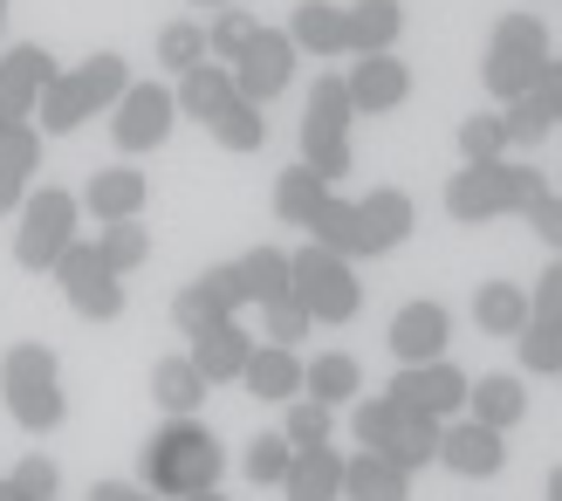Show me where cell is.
<instances>
[{
	"label": "cell",
	"mask_w": 562,
	"mask_h": 501,
	"mask_svg": "<svg viewBox=\"0 0 562 501\" xmlns=\"http://www.w3.org/2000/svg\"><path fill=\"white\" fill-rule=\"evenodd\" d=\"M289 296L302 302L308 323H350L363 310V282H357V261L329 255V247H295L289 255Z\"/></svg>",
	"instance_id": "52a82bcc"
},
{
	"label": "cell",
	"mask_w": 562,
	"mask_h": 501,
	"mask_svg": "<svg viewBox=\"0 0 562 501\" xmlns=\"http://www.w3.org/2000/svg\"><path fill=\"white\" fill-rule=\"evenodd\" d=\"M200 282L213 289V302H220L227 316H240V310H247V289H240V268H234V261H213V268L200 275Z\"/></svg>",
	"instance_id": "c3c4849f"
},
{
	"label": "cell",
	"mask_w": 562,
	"mask_h": 501,
	"mask_svg": "<svg viewBox=\"0 0 562 501\" xmlns=\"http://www.w3.org/2000/svg\"><path fill=\"white\" fill-rule=\"evenodd\" d=\"M350 433H357L363 454H384L391 467L418 475V467L439 460V433H446V420H432V412H412V405H398L391 392H378V399H357Z\"/></svg>",
	"instance_id": "277c9868"
},
{
	"label": "cell",
	"mask_w": 562,
	"mask_h": 501,
	"mask_svg": "<svg viewBox=\"0 0 562 501\" xmlns=\"http://www.w3.org/2000/svg\"><path fill=\"white\" fill-rule=\"evenodd\" d=\"M145 172L137 165H103V172H90V186H82V213L97 220H137V207H145Z\"/></svg>",
	"instance_id": "7402d4cb"
},
{
	"label": "cell",
	"mask_w": 562,
	"mask_h": 501,
	"mask_svg": "<svg viewBox=\"0 0 562 501\" xmlns=\"http://www.w3.org/2000/svg\"><path fill=\"white\" fill-rule=\"evenodd\" d=\"M439 467H446V475H460V481H494L501 467H508V439H501L494 426H481V420H446Z\"/></svg>",
	"instance_id": "9a60e30c"
},
{
	"label": "cell",
	"mask_w": 562,
	"mask_h": 501,
	"mask_svg": "<svg viewBox=\"0 0 562 501\" xmlns=\"http://www.w3.org/2000/svg\"><path fill=\"white\" fill-rule=\"evenodd\" d=\"M308 241L329 247V255H344V261H363V227H357V200H344V192H329L323 213H316V227H308Z\"/></svg>",
	"instance_id": "1f68e13d"
},
{
	"label": "cell",
	"mask_w": 562,
	"mask_h": 501,
	"mask_svg": "<svg viewBox=\"0 0 562 501\" xmlns=\"http://www.w3.org/2000/svg\"><path fill=\"white\" fill-rule=\"evenodd\" d=\"M172 103H179V118H192V124H213L220 110L234 103V76L220 69V63H200V69H186V76H179Z\"/></svg>",
	"instance_id": "f1b7e54d"
},
{
	"label": "cell",
	"mask_w": 562,
	"mask_h": 501,
	"mask_svg": "<svg viewBox=\"0 0 562 501\" xmlns=\"http://www.w3.org/2000/svg\"><path fill=\"white\" fill-rule=\"evenodd\" d=\"M124 90H131V63H124L117 48H97L90 63L48 76V90H42V103H35V131H42V137H69L76 124L103 118V110L117 103Z\"/></svg>",
	"instance_id": "7a4b0ae2"
},
{
	"label": "cell",
	"mask_w": 562,
	"mask_h": 501,
	"mask_svg": "<svg viewBox=\"0 0 562 501\" xmlns=\"http://www.w3.org/2000/svg\"><path fill=\"white\" fill-rule=\"evenodd\" d=\"M220 467H227V454H220L213 426L200 420H165L145 439V494L158 501H192V494L220 488Z\"/></svg>",
	"instance_id": "6da1fadb"
},
{
	"label": "cell",
	"mask_w": 562,
	"mask_h": 501,
	"mask_svg": "<svg viewBox=\"0 0 562 501\" xmlns=\"http://www.w3.org/2000/svg\"><path fill=\"white\" fill-rule=\"evenodd\" d=\"M350 90L344 76H316V90H308V110H302V165L308 172H323L329 186L350 172Z\"/></svg>",
	"instance_id": "9c48e42d"
},
{
	"label": "cell",
	"mask_w": 562,
	"mask_h": 501,
	"mask_svg": "<svg viewBox=\"0 0 562 501\" xmlns=\"http://www.w3.org/2000/svg\"><path fill=\"white\" fill-rule=\"evenodd\" d=\"M528 412V392L515 371H487V378H467V420H481L494 433H508L515 420Z\"/></svg>",
	"instance_id": "603a6c76"
},
{
	"label": "cell",
	"mask_w": 562,
	"mask_h": 501,
	"mask_svg": "<svg viewBox=\"0 0 562 501\" xmlns=\"http://www.w3.org/2000/svg\"><path fill=\"white\" fill-rule=\"evenodd\" d=\"M255 14H247V8H220L213 14V27H206V63H220V69H227L234 63V55L247 48V42H255Z\"/></svg>",
	"instance_id": "d590c367"
},
{
	"label": "cell",
	"mask_w": 562,
	"mask_h": 501,
	"mask_svg": "<svg viewBox=\"0 0 562 501\" xmlns=\"http://www.w3.org/2000/svg\"><path fill=\"white\" fill-rule=\"evenodd\" d=\"M0 399H8V420L21 433H55L69 420L63 399V365H55L48 344H8L0 357Z\"/></svg>",
	"instance_id": "5b68a950"
},
{
	"label": "cell",
	"mask_w": 562,
	"mask_h": 501,
	"mask_svg": "<svg viewBox=\"0 0 562 501\" xmlns=\"http://www.w3.org/2000/svg\"><path fill=\"white\" fill-rule=\"evenodd\" d=\"M8 481H14L27 501H55V494H63V475H55V460H48V454H27Z\"/></svg>",
	"instance_id": "bcb514c9"
},
{
	"label": "cell",
	"mask_w": 562,
	"mask_h": 501,
	"mask_svg": "<svg viewBox=\"0 0 562 501\" xmlns=\"http://www.w3.org/2000/svg\"><path fill=\"white\" fill-rule=\"evenodd\" d=\"M344 21H350V55H391L398 27H405V8L398 0H350Z\"/></svg>",
	"instance_id": "d4e9b609"
},
{
	"label": "cell",
	"mask_w": 562,
	"mask_h": 501,
	"mask_svg": "<svg viewBox=\"0 0 562 501\" xmlns=\"http://www.w3.org/2000/svg\"><path fill=\"white\" fill-rule=\"evenodd\" d=\"M145 255H151L145 220H103V234H97V261L117 275V282H124L131 268H145Z\"/></svg>",
	"instance_id": "836d02e7"
},
{
	"label": "cell",
	"mask_w": 562,
	"mask_h": 501,
	"mask_svg": "<svg viewBox=\"0 0 562 501\" xmlns=\"http://www.w3.org/2000/svg\"><path fill=\"white\" fill-rule=\"evenodd\" d=\"M528 227H536L542 247H562V192H542V200H528Z\"/></svg>",
	"instance_id": "f907efd6"
},
{
	"label": "cell",
	"mask_w": 562,
	"mask_h": 501,
	"mask_svg": "<svg viewBox=\"0 0 562 501\" xmlns=\"http://www.w3.org/2000/svg\"><path fill=\"white\" fill-rule=\"evenodd\" d=\"M158 63L179 69V76L200 69V63H206V27H200V21H165V27H158Z\"/></svg>",
	"instance_id": "74e56055"
},
{
	"label": "cell",
	"mask_w": 562,
	"mask_h": 501,
	"mask_svg": "<svg viewBox=\"0 0 562 501\" xmlns=\"http://www.w3.org/2000/svg\"><path fill=\"white\" fill-rule=\"evenodd\" d=\"M384 392L412 412H432V420H460L467 412V371L446 365V357H432V365H398V378H391Z\"/></svg>",
	"instance_id": "5bb4252c"
},
{
	"label": "cell",
	"mask_w": 562,
	"mask_h": 501,
	"mask_svg": "<svg viewBox=\"0 0 562 501\" xmlns=\"http://www.w3.org/2000/svg\"><path fill=\"white\" fill-rule=\"evenodd\" d=\"M329 433H336L329 405H316V399H295V405H289V426H281V439H289L295 454H308V447H329Z\"/></svg>",
	"instance_id": "60d3db41"
},
{
	"label": "cell",
	"mask_w": 562,
	"mask_h": 501,
	"mask_svg": "<svg viewBox=\"0 0 562 501\" xmlns=\"http://www.w3.org/2000/svg\"><path fill=\"white\" fill-rule=\"evenodd\" d=\"M90 501H158V494H145L137 481H97V488H90Z\"/></svg>",
	"instance_id": "816d5d0a"
},
{
	"label": "cell",
	"mask_w": 562,
	"mask_h": 501,
	"mask_svg": "<svg viewBox=\"0 0 562 501\" xmlns=\"http://www.w3.org/2000/svg\"><path fill=\"white\" fill-rule=\"evenodd\" d=\"M357 227H363V255H391V247H405L412 227H418V207L405 186H378L357 200Z\"/></svg>",
	"instance_id": "ac0fdd59"
},
{
	"label": "cell",
	"mask_w": 562,
	"mask_h": 501,
	"mask_svg": "<svg viewBox=\"0 0 562 501\" xmlns=\"http://www.w3.org/2000/svg\"><path fill=\"white\" fill-rule=\"evenodd\" d=\"M363 392V365L350 350H323L316 365H302V399H316V405H344V399H357Z\"/></svg>",
	"instance_id": "f546056e"
},
{
	"label": "cell",
	"mask_w": 562,
	"mask_h": 501,
	"mask_svg": "<svg viewBox=\"0 0 562 501\" xmlns=\"http://www.w3.org/2000/svg\"><path fill=\"white\" fill-rule=\"evenodd\" d=\"M172 323L186 330V337H200V330H213V323H227V310H220L213 302V289L200 282V275H192V282L172 296Z\"/></svg>",
	"instance_id": "ab89813d"
},
{
	"label": "cell",
	"mask_w": 562,
	"mask_h": 501,
	"mask_svg": "<svg viewBox=\"0 0 562 501\" xmlns=\"http://www.w3.org/2000/svg\"><path fill=\"white\" fill-rule=\"evenodd\" d=\"M48 275L63 282L69 310H76L82 323H117V316H124V282L97 261V241H69V255L55 261Z\"/></svg>",
	"instance_id": "7c38bea8"
},
{
	"label": "cell",
	"mask_w": 562,
	"mask_h": 501,
	"mask_svg": "<svg viewBox=\"0 0 562 501\" xmlns=\"http://www.w3.org/2000/svg\"><path fill=\"white\" fill-rule=\"evenodd\" d=\"M206 392H213V385L200 378L192 357H158V365H151V399L172 412V420H192V412L206 405Z\"/></svg>",
	"instance_id": "4316f807"
},
{
	"label": "cell",
	"mask_w": 562,
	"mask_h": 501,
	"mask_svg": "<svg viewBox=\"0 0 562 501\" xmlns=\"http://www.w3.org/2000/svg\"><path fill=\"white\" fill-rule=\"evenodd\" d=\"M0 501H27V494H21V488H14V481H0Z\"/></svg>",
	"instance_id": "11a10c76"
},
{
	"label": "cell",
	"mask_w": 562,
	"mask_h": 501,
	"mask_svg": "<svg viewBox=\"0 0 562 501\" xmlns=\"http://www.w3.org/2000/svg\"><path fill=\"white\" fill-rule=\"evenodd\" d=\"M344 90H350L357 118H384V110H398L412 97V69L398 63V55H357L350 76H344Z\"/></svg>",
	"instance_id": "e0dca14e"
},
{
	"label": "cell",
	"mask_w": 562,
	"mask_h": 501,
	"mask_svg": "<svg viewBox=\"0 0 562 501\" xmlns=\"http://www.w3.org/2000/svg\"><path fill=\"white\" fill-rule=\"evenodd\" d=\"M446 344H453L446 302L418 296V302H405V310L391 316V357H398V365H432V357H446Z\"/></svg>",
	"instance_id": "2e32d148"
},
{
	"label": "cell",
	"mask_w": 562,
	"mask_h": 501,
	"mask_svg": "<svg viewBox=\"0 0 562 501\" xmlns=\"http://www.w3.org/2000/svg\"><path fill=\"white\" fill-rule=\"evenodd\" d=\"M281 494H289V501H344V454H336V447H308V454H295Z\"/></svg>",
	"instance_id": "83f0119b"
},
{
	"label": "cell",
	"mask_w": 562,
	"mask_h": 501,
	"mask_svg": "<svg viewBox=\"0 0 562 501\" xmlns=\"http://www.w3.org/2000/svg\"><path fill=\"white\" fill-rule=\"evenodd\" d=\"M172 124H179V103H172L165 82H131V90L110 103V145H117L124 158L158 152L165 137H172Z\"/></svg>",
	"instance_id": "8fae6325"
},
{
	"label": "cell",
	"mask_w": 562,
	"mask_h": 501,
	"mask_svg": "<svg viewBox=\"0 0 562 501\" xmlns=\"http://www.w3.org/2000/svg\"><path fill=\"white\" fill-rule=\"evenodd\" d=\"M255 330H247L240 316H227V323H213V330H200L192 337V365H200V378L206 385H240V371H247V357H255Z\"/></svg>",
	"instance_id": "d6986e66"
},
{
	"label": "cell",
	"mask_w": 562,
	"mask_h": 501,
	"mask_svg": "<svg viewBox=\"0 0 562 501\" xmlns=\"http://www.w3.org/2000/svg\"><path fill=\"white\" fill-rule=\"evenodd\" d=\"M528 103L542 110V124H562V55H549L542 76H536V90H528Z\"/></svg>",
	"instance_id": "681fc988"
},
{
	"label": "cell",
	"mask_w": 562,
	"mask_h": 501,
	"mask_svg": "<svg viewBox=\"0 0 562 501\" xmlns=\"http://www.w3.org/2000/svg\"><path fill=\"white\" fill-rule=\"evenodd\" d=\"M35 165H42V131H35V124H14V131H0V172H14V179H35Z\"/></svg>",
	"instance_id": "7bdbcfd3"
},
{
	"label": "cell",
	"mask_w": 562,
	"mask_h": 501,
	"mask_svg": "<svg viewBox=\"0 0 562 501\" xmlns=\"http://www.w3.org/2000/svg\"><path fill=\"white\" fill-rule=\"evenodd\" d=\"M21 200H27V179L0 172V220H8V213H21Z\"/></svg>",
	"instance_id": "f5cc1de1"
},
{
	"label": "cell",
	"mask_w": 562,
	"mask_h": 501,
	"mask_svg": "<svg viewBox=\"0 0 562 501\" xmlns=\"http://www.w3.org/2000/svg\"><path fill=\"white\" fill-rule=\"evenodd\" d=\"M295 63H302V55H295V42H289V27H255V42H247L240 55H234V63H227V76H234V97H247V103H274L281 90H289V82H295Z\"/></svg>",
	"instance_id": "30bf717a"
},
{
	"label": "cell",
	"mask_w": 562,
	"mask_h": 501,
	"mask_svg": "<svg viewBox=\"0 0 562 501\" xmlns=\"http://www.w3.org/2000/svg\"><path fill=\"white\" fill-rule=\"evenodd\" d=\"M192 8H227V0H192Z\"/></svg>",
	"instance_id": "6f0895ef"
},
{
	"label": "cell",
	"mask_w": 562,
	"mask_h": 501,
	"mask_svg": "<svg viewBox=\"0 0 562 501\" xmlns=\"http://www.w3.org/2000/svg\"><path fill=\"white\" fill-rule=\"evenodd\" d=\"M48 76H55V55L42 42H14L0 55V131L35 124V103L48 90Z\"/></svg>",
	"instance_id": "4fadbf2b"
},
{
	"label": "cell",
	"mask_w": 562,
	"mask_h": 501,
	"mask_svg": "<svg viewBox=\"0 0 562 501\" xmlns=\"http://www.w3.org/2000/svg\"><path fill=\"white\" fill-rule=\"evenodd\" d=\"M460 158H467V165L508 158V124H501V110H473V118L460 124Z\"/></svg>",
	"instance_id": "8d00e7d4"
},
{
	"label": "cell",
	"mask_w": 562,
	"mask_h": 501,
	"mask_svg": "<svg viewBox=\"0 0 562 501\" xmlns=\"http://www.w3.org/2000/svg\"><path fill=\"white\" fill-rule=\"evenodd\" d=\"M542 165L528 158H487V165H460L446 179V213L460 227H487L501 213H528V200H542Z\"/></svg>",
	"instance_id": "3957f363"
},
{
	"label": "cell",
	"mask_w": 562,
	"mask_h": 501,
	"mask_svg": "<svg viewBox=\"0 0 562 501\" xmlns=\"http://www.w3.org/2000/svg\"><path fill=\"white\" fill-rule=\"evenodd\" d=\"M192 501H227V494H220V488H206V494H192Z\"/></svg>",
	"instance_id": "9f6ffc18"
},
{
	"label": "cell",
	"mask_w": 562,
	"mask_h": 501,
	"mask_svg": "<svg viewBox=\"0 0 562 501\" xmlns=\"http://www.w3.org/2000/svg\"><path fill=\"white\" fill-rule=\"evenodd\" d=\"M289 467H295V447L281 433L247 439V481H255V488H281V481H289Z\"/></svg>",
	"instance_id": "f35d334b"
},
{
	"label": "cell",
	"mask_w": 562,
	"mask_h": 501,
	"mask_svg": "<svg viewBox=\"0 0 562 501\" xmlns=\"http://www.w3.org/2000/svg\"><path fill=\"white\" fill-rule=\"evenodd\" d=\"M206 131L220 137V152H234V158H247V152L268 145V118H261V103H247V97H234Z\"/></svg>",
	"instance_id": "e575fe53"
},
{
	"label": "cell",
	"mask_w": 562,
	"mask_h": 501,
	"mask_svg": "<svg viewBox=\"0 0 562 501\" xmlns=\"http://www.w3.org/2000/svg\"><path fill=\"white\" fill-rule=\"evenodd\" d=\"M329 179L323 172H308V165H289V172L274 179V220L281 227H316V213H323V200H329Z\"/></svg>",
	"instance_id": "484cf974"
},
{
	"label": "cell",
	"mask_w": 562,
	"mask_h": 501,
	"mask_svg": "<svg viewBox=\"0 0 562 501\" xmlns=\"http://www.w3.org/2000/svg\"><path fill=\"white\" fill-rule=\"evenodd\" d=\"M515 344H521V365H528V371L562 378V323H528Z\"/></svg>",
	"instance_id": "b9f144b4"
},
{
	"label": "cell",
	"mask_w": 562,
	"mask_h": 501,
	"mask_svg": "<svg viewBox=\"0 0 562 501\" xmlns=\"http://www.w3.org/2000/svg\"><path fill=\"white\" fill-rule=\"evenodd\" d=\"M234 268H240V289H247V310L289 296V255H281V247H247Z\"/></svg>",
	"instance_id": "d6a6232c"
},
{
	"label": "cell",
	"mask_w": 562,
	"mask_h": 501,
	"mask_svg": "<svg viewBox=\"0 0 562 501\" xmlns=\"http://www.w3.org/2000/svg\"><path fill=\"white\" fill-rule=\"evenodd\" d=\"M473 323L487 337H521L528 330V289L521 282H481L473 289Z\"/></svg>",
	"instance_id": "4dcf8cb0"
},
{
	"label": "cell",
	"mask_w": 562,
	"mask_h": 501,
	"mask_svg": "<svg viewBox=\"0 0 562 501\" xmlns=\"http://www.w3.org/2000/svg\"><path fill=\"white\" fill-rule=\"evenodd\" d=\"M549 21L542 14H501L494 21V35H487V55H481V82H487V97L494 103H515V97H528L536 90V76H542V63H549Z\"/></svg>",
	"instance_id": "8992f818"
},
{
	"label": "cell",
	"mask_w": 562,
	"mask_h": 501,
	"mask_svg": "<svg viewBox=\"0 0 562 501\" xmlns=\"http://www.w3.org/2000/svg\"><path fill=\"white\" fill-rule=\"evenodd\" d=\"M0 21H8V0H0Z\"/></svg>",
	"instance_id": "680465c9"
},
{
	"label": "cell",
	"mask_w": 562,
	"mask_h": 501,
	"mask_svg": "<svg viewBox=\"0 0 562 501\" xmlns=\"http://www.w3.org/2000/svg\"><path fill=\"white\" fill-rule=\"evenodd\" d=\"M542 501H562V467L549 475V488H542Z\"/></svg>",
	"instance_id": "db71d44e"
},
{
	"label": "cell",
	"mask_w": 562,
	"mask_h": 501,
	"mask_svg": "<svg viewBox=\"0 0 562 501\" xmlns=\"http://www.w3.org/2000/svg\"><path fill=\"white\" fill-rule=\"evenodd\" d=\"M501 124H508V152H536L542 145V110L528 103V97H515V103H501Z\"/></svg>",
	"instance_id": "f6af8a7d"
},
{
	"label": "cell",
	"mask_w": 562,
	"mask_h": 501,
	"mask_svg": "<svg viewBox=\"0 0 562 501\" xmlns=\"http://www.w3.org/2000/svg\"><path fill=\"white\" fill-rule=\"evenodd\" d=\"M289 42H295V55H323V63H336V55H350V21H344L336 0H295Z\"/></svg>",
	"instance_id": "ffe728a7"
},
{
	"label": "cell",
	"mask_w": 562,
	"mask_h": 501,
	"mask_svg": "<svg viewBox=\"0 0 562 501\" xmlns=\"http://www.w3.org/2000/svg\"><path fill=\"white\" fill-rule=\"evenodd\" d=\"M247 399H261V405H281V399H302V357L289 344H255V357H247Z\"/></svg>",
	"instance_id": "44dd1931"
},
{
	"label": "cell",
	"mask_w": 562,
	"mask_h": 501,
	"mask_svg": "<svg viewBox=\"0 0 562 501\" xmlns=\"http://www.w3.org/2000/svg\"><path fill=\"white\" fill-rule=\"evenodd\" d=\"M344 501H412V475L384 454H344Z\"/></svg>",
	"instance_id": "cb8c5ba5"
},
{
	"label": "cell",
	"mask_w": 562,
	"mask_h": 501,
	"mask_svg": "<svg viewBox=\"0 0 562 501\" xmlns=\"http://www.w3.org/2000/svg\"><path fill=\"white\" fill-rule=\"evenodd\" d=\"M76 220H82V200H76V192H63V186H27L21 227H14V261H21L27 275H48L55 261L69 255Z\"/></svg>",
	"instance_id": "ba28073f"
},
{
	"label": "cell",
	"mask_w": 562,
	"mask_h": 501,
	"mask_svg": "<svg viewBox=\"0 0 562 501\" xmlns=\"http://www.w3.org/2000/svg\"><path fill=\"white\" fill-rule=\"evenodd\" d=\"M528 323H562V261H549L542 282L528 289Z\"/></svg>",
	"instance_id": "7dc6e473"
},
{
	"label": "cell",
	"mask_w": 562,
	"mask_h": 501,
	"mask_svg": "<svg viewBox=\"0 0 562 501\" xmlns=\"http://www.w3.org/2000/svg\"><path fill=\"white\" fill-rule=\"evenodd\" d=\"M261 330H268V344H289V350H295L316 323L302 316V302H295V296H281V302H261Z\"/></svg>",
	"instance_id": "ee69618b"
}]
</instances>
